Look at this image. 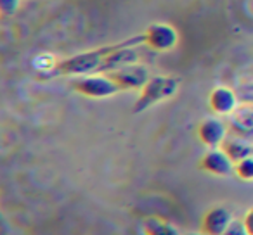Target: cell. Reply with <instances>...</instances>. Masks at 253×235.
I'll return each instance as SVG.
<instances>
[{
    "label": "cell",
    "instance_id": "obj_12",
    "mask_svg": "<svg viewBox=\"0 0 253 235\" xmlns=\"http://www.w3.org/2000/svg\"><path fill=\"white\" fill-rule=\"evenodd\" d=\"M142 230H144V235H182L177 227H173L169 221L158 220V218H148L144 221Z\"/></svg>",
    "mask_w": 253,
    "mask_h": 235
},
{
    "label": "cell",
    "instance_id": "obj_6",
    "mask_svg": "<svg viewBox=\"0 0 253 235\" xmlns=\"http://www.w3.org/2000/svg\"><path fill=\"white\" fill-rule=\"evenodd\" d=\"M229 134V128L220 118L217 116H210V118H205L203 121H200L196 128L198 140L203 145H207L208 149L220 147L222 142L225 140Z\"/></svg>",
    "mask_w": 253,
    "mask_h": 235
},
{
    "label": "cell",
    "instance_id": "obj_11",
    "mask_svg": "<svg viewBox=\"0 0 253 235\" xmlns=\"http://www.w3.org/2000/svg\"><path fill=\"white\" fill-rule=\"evenodd\" d=\"M220 147L231 158V161L234 165L243 161V159L250 158V156H253V144L250 142V138L238 137V135H231V137L227 135Z\"/></svg>",
    "mask_w": 253,
    "mask_h": 235
},
{
    "label": "cell",
    "instance_id": "obj_4",
    "mask_svg": "<svg viewBox=\"0 0 253 235\" xmlns=\"http://www.w3.org/2000/svg\"><path fill=\"white\" fill-rule=\"evenodd\" d=\"M142 38H144V45H148L151 50L170 52L179 43V32L175 30V26L169 23H153L142 33Z\"/></svg>",
    "mask_w": 253,
    "mask_h": 235
},
{
    "label": "cell",
    "instance_id": "obj_13",
    "mask_svg": "<svg viewBox=\"0 0 253 235\" xmlns=\"http://www.w3.org/2000/svg\"><path fill=\"white\" fill-rule=\"evenodd\" d=\"M234 173H236L238 178L245 180V182H253V156H250V158L236 163Z\"/></svg>",
    "mask_w": 253,
    "mask_h": 235
},
{
    "label": "cell",
    "instance_id": "obj_5",
    "mask_svg": "<svg viewBox=\"0 0 253 235\" xmlns=\"http://www.w3.org/2000/svg\"><path fill=\"white\" fill-rule=\"evenodd\" d=\"M111 76V80L118 85L120 90H141L146 83L149 81L151 74L149 69L142 64H128L125 67H120L116 71L108 73Z\"/></svg>",
    "mask_w": 253,
    "mask_h": 235
},
{
    "label": "cell",
    "instance_id": "obj_1",
    "mask_svg": "<svg viewBox=\"0 0 253 235\" xmlns=\"http://www.w3.org/2000/svg\"><path fill=\"white\" fill-rule=\"evenodd\" d=\"M177 92H179V80L175 76H167V74L151 76L148 83L141 88V94L134 104V112L148 111L153 105L172 99Z\"/></svg>",
    "mask_w": 253,
    "mask_h": 235
},
{
    "label": "cell",
    "instance_id": "obj_2",
    "mask_svg": "<svg viewBox=\"0 0 253 235\" xmlns=\"http://www.w3.org/2000/svg\"><path fill=\"white\" fill-rule=\"evenodd\" d=\"M116 45H104L94 50H87V52H80L77 56H71L68 59L61 61L57 64V73L64 74V76H85V74H94L99 73L104 57L115 49Z\"/></svg>",
    "mask_w": 253,
    "mask_h": 235
},
{
    "label": "cell",
    "instance_id": "obj_15",
    "mask_svg": "<svg viewBox=\"0 0 253 235\" xmlns=\"http://www.w3.org/2000/svg\"><path fill=\"white\" fill-rule=\"evenodd\" d=\"M222 235H250V234H248V230H246V227H245L243 221L234 220L231 223V227H229Z\"/></svg>",
    "mask_w": 253,
    "mask_h": 235
},
{
    "label": "cell",
    "instance_id": "obj_17",
    "mask_svg": "<svg viewBox=\"0 0 253 235\" xmlns=\"http://www.w3.org/2000/svg\"><path fill=\"white\" fill-rule=\"evenodd\" d=\"M187 235H208V234H205V232H191V234H187Z\"/></svg>",
    "mask_w": 253,
    "mask_h": 235
},
{
    "label": "cell",
    "instance_id": "obj_7",
    "mask_svg": "<svg viewBox=\"0 0 253 235\" xmlns=\"http://www.w3.org/2000/svg\"><path fill=\"white\" fill-rule=\"evenodd\" d=\"M198 166H200L201 171L208 173V175H213V176H227L234 171V163H232L231 158L222 151V147L208 149V151L201 156Z\"/></svg>",
    "mask_w": 253,
    "mask_h": 235
},
{
    "label": "cell",
    "instance_id": "obj_16",
    "mask_svg": "<svg viewBox=\"0 0 253 235\" xmlns=\"http://www.w3.org/2000/svg\"><path fill=\"white\" fill-rule=\"evenodd\" d=\"M243 223H245V227H246V230H248V234L253 235V207H250V209L246 211Z\"/></svg>",
    "mask_w": 253,
    "mask_h": 235
},
{
    "label": "cell",
    "instance_id": "obj_14",
    "mask_svg": "<svg viewBox=\"0 0 253 235\" xmlns=\"http://www.w3.org/2000/svg\"><path fill=\"white\" fill-rule=\"evenodd\" d=\"M21 0H0V14L4 16H12L18 12Z\"/></svg>",
    "mask_w": 253,
    "mask_h": 235
},
{
    "label": "cell",
    "instance_id": "obj_8",
    "mask_svg": "<svg viewBox=\"0 0 253 235\" xmlns=\"http://www.w3.org/2000/svg\"><path fill=\"white\" fill-rule=\"evenodd\" d=\"M232 221H234V216H232L231 211H229L227 207L217 206V207L208 209L207 213L203 214L200 230L208 235H222L231 227Z\"/></svg>",
    "mask_w": 253,
    "mask_h": 235
},
{
    "label": "cell",
    "instance_id": "obj_10",
    "mask_svg": "<svg viewBox=\"0 0 253 235\" xmlns=\"http://www.w3.org/2000/svg\"><path fill=\"white\" fill-rule=\"evenodd\" d=\"M229 132L238 137H253V107L252 105H238L232 114H229Z\"/></svg>",
    "mask_w": 253,
    "mask_h": 235
},
{
    "label": "cell",
    "instance_id": "obj_9",
    "mask_svg": "<svg viewBox=\"0 0 253 235\" xmlns=\"http://www.w3.org/2000/svg\"><path fill=\"white\" fill-rule=\"evenodd\" d=\"M238 105V95L229 87H215L208 95V107L215 116L232 114Z\"/></svg>",
    "mask_w": 253,
    "mask_h": 235
},
{
    "label": "cell",
    "instance_id": "obj_3",
    "mask_svg": "<svg viewBox=\"0 0 253 235\" xmlns=\"http://www.w3.org/2000/svg\"><path fill=\"white\" fill-rule=\"evenodd\" d=\"M73 88L78 94L85 95L88 99H108L118 94L120 88L111 76L106 73H94L85 74V76H77L73 80Z\"/></svg>",
    "mask_w": 253,
    "mask_h": 235
}]
</instances>
